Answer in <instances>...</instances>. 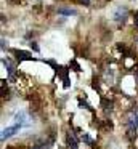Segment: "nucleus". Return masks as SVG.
<instances>
[{
	"label": "nucleus",
	"mask_w": 138,
	"mask_h": 149,
	"mask_svg": "<svg viewBox=\"0 0 138 149\" xmlns=\"http://www.w3.org/2000/svg\"><path fill=\"white\" fill-rule=\"evenodd\" d=\"M72 68H74V71H77V72H79V71H80V68H79V64H77V63H76V61H72Z\"/></svg>",
	"instance_id": "2eb2a0df"
},
{
	"label": "nucleus",
	"mask_w": 138,
	"mask_h": 149,
	"mask_svg": "<svg viewBox=\"0 0 138 149\" xmlns=\"http://www.w3.org/2000/svg\"><path fill=\"white\" fill-rule=\"evenodd\" d=\"M13 55L18 58V61H34V56H32V53L29 52H24V50H13Z\"/></svg>",
	"instance_id": "7ed1b4c3"
},
{
	"label": "nucleus",
	"mask_w": 138,
	"mask_h": 149,
	"mask_svg": "<svg viewBox=\"0 0 138 149\" xmlns=\"http://www.w3.org/2000/svg\"><path fill=\"white\" fill-rule=\"evenodd\" d=\"M125 16H127V8H117V10H116V13H114V19L116 21H119V23H120V21H124L125 19Z\"/></svg>",
	"instance_id": "0eeeda50"
},
{
	"label": "nucleus",
	"mask_w": 138,
	"mask_h": 149,
	"mask_svg": "<svg viewBox=\"0 0 138 149\" xmlns=\"http://www.w3.org/2000/svg\"><path fill=\"white\" fill-rule=\"evenodd\" d=\"M79 104H80V106H83L85 109H92V107L88 106V103H85V101H82V100H79Z\"/></svg>",
	"instance_id": "ddd939ff"
},
{
	"label": "nucleus",
	"mask_w": 138,
	"mask_h": 149,
	"mask_svg": "<svg viewBox=\"0 0 138 149\" xmlns=\"http://www.w3.org/2000/svg\"><path fill=\"white\" fill-rule=\"evenodd\" d=\"M101 104H103V107H104L106 111H111V109H112V101L103 100V101H101Z\"/></svg>",
	"instance_id": "9b49d317"
},
{
	"label": "nucleus",
	"mask_w": 138,
	"mask_h": 149,
	"mask_svg": "<svg viewBox=\"0 0 138 149\" xmlns=\"http://www.w3.org/2000/svg\"><path fill=\"white\" fill-rule=\"evenodd\" d=\"M32 149H51V139H50V141L39 143V144H35Z\"/></svg>",
	"instance_id": "1a4fd4ad"
},
{
	"label": "nucleus",
	"mask_w": 138,
	"mask_h": 149,
	"mask_svg": "<svg viewBox=\"0 0 138 149\" xmlns=\"http://www.w3.org/2000/svg\"><path fill=\"white\" fill-rule=\"evenodd\" d=\"M31 48L34 50V52H39V50H40V48H39V45H37L35 42H31Z\"/></svg>",
	"instance_id": "4468645a"
},
{
	"label": "nucleus",
	"mask_w": 138,
	"mask_h": 149,
	"mask_svg": "<svg viewBox=\"0 0 138 149\" xmlns=\"http://www.w3.org/2000/svg\"><path fill=\"white\" fill-rule=\"evenodd\" d=\"M135 24H137V26H138V13L135 15Z\"/></svg>",
	"instance_id": "dca6fc26"
},
{
	"label": "nucleus",
	"mask_w": 138,
	"mask_h": 149,
	"mask_svg": "<svg viewBox=\"0 0 138 149\" xmlns=\"http://www.w3.org/2000/svg\"><path fill=\"white\" fill-rule=\"evenodd\" d=\"M2 63H3V66L8 69V79H10V80H13V79H15V72H16L15 64H13L10 59H2Z\"/></svg>",
	"instance_id": "20e7f679"
},
{
	"label": "nucleus",
	"mask_w": 138,
	"mask_h": 149,
	"mask_svg": "<svg viewBox=\"0 0 138 149\" xmlns=\"http://www.w3.org/2000/svg\"><path fill=\"white\" fill-rule=\"evenodd\" d=\"M15 120H16V123H19V125H22V127H24V125H29L27 116H26V112H22V111L15 116Z\"/></svg>",
	"instance_id": "423d86ee"
},
{
	"label": "nucleus",
	"mask_w": 138,
	"mask_h": 149,
	"mask_svg": "<svg viewBox=\"0 0 138 149\" xmlns=\"http://www.w3.org/2000/svg\"><path fill=\"white\" fill-rule=\"evenodd\" d=\"M58 13H60V15H66V16H74V15H76V11L71 10V8H60V10H58Z\"/></svg>",
	"instance_id": "9d476101"
},
{
	"label": "nucleus",
	"mask_w": 138,
	"mask_h": 149,
	"mask_svg": "<svg viewBox=\"0 0 138 149\" xmlns=\"http://www.w3.org/2000/svg\"><path fill=\"white\" fill-rule=\"evenodd\" d=\"M135 75H137V79H138V71H137V74H135Z\"/></svg>",
	"instance_id": "f3484780"
},
{
	"label": "nucleus",
	"mask_w": 138,
	"mask_h": 149,
	"mask_svg": "<svg viewBox=\"0 0 138 149\" xmlns=\"http://www.w3.org/2000/svg\"><path fill=\"white\" fill-rule=\"evenodd\" d=\"M55 71H56L58 74L61 75V79H63V82H64V87H69V77H67V69H64V68H56Z\"/></svg>",
	"instance_id": "6e6552de"
},
{
	"label": "nucleus",
	"mask_w": 138,
	"mask_h": 149,
	"mask_svg": "<svg viewBox=\"0 0 138 149\" xmlns=\"http://www.w3.org/2000/svg\"><path fill=\"white\" fill-rule=\"evenodd\" d=\"M80 138H82V141H85L87 144H93V139L88 136V133H82V136H80Z\"/></svg>",
	"instance_id": "f8f14e48"
},
{
	"label": "nucleus",
	"mask_w": 138,
	"mask_h": 149,
	"mask_svg": "<svg viewBox=\"0 0 138 149\" xmlns=\"http://www.w3.org/2000/svg\"><path fill=\"white\" fill-rule=\"evenodd\" d=\"M127 127H128V132L135 133L138 128V111H132L128 114V119H127Z\"/></svg>",
	"instance_id": "f257e3e1"
},
{
	"label": "nucleus",
	"mask_w": 138,
	"mask_h": 149,
	"mask_svg": "<svg viewBox=\"0 0 138 149\" xmlns=\"http://www.w3.org/2000/svg\"><path fill=\"white\" fill-rule=\"evenodd\" d=\"M21 127H22V125H19V123H15V125H11V127H8V128H5V130L2 132V141H5V139L11 138V136L15 135L16 132H19V130H21Z\"/></svg>",
	"instance_id": "f03ea898"
},
{
	"label": "nucleus",
	"mask_w": 138,
	"mask_h": 149,
	"mask_svg": "<svg viewBox=\"0 0 138 149\" xmlns=\"http://www.w3.org/2000/svg\"><path fill=\"white\" fill-rule=\"evenodd\" d=\"M67 146H69V149H79V139L76 138V135H74L72 132L67 133Z\"/></svg>",
	"instance_id": "39448f33"
}]
</instances>
